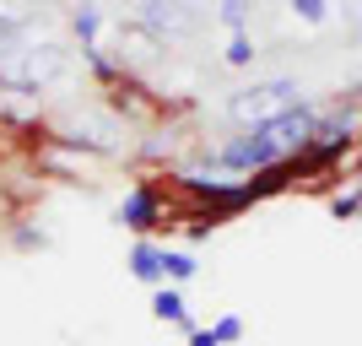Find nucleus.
<instances>
[{"instance_id": "f257e3e1", "label": "nucleus", "mask_w": 362, "mask_h": 346, "mask_svg": "<svg viewBox=\"0 0 362 346\" xmlns=\"http://www.w3.org/2000/svg\"><path fill=\"white\" fill-rule=\"evenodd\" d=\"M314 120H319V108L298 103V108H287V114H276V120H265V125L233 130V136L211 151V168H227V173H243V179H249V173H259V168H271V163H287V157H298V151L314 141Z\"/></svg>"}, {"instance_id": "f03ea898", "label": "nucleus", "mask_w": 362, "mask_h": 346, "mask_svg": "<svg viewBox=\"0 0 362 346\" xmlns=\"http://www.w3.org/2000/svg\"><path fill=\"white\" fill-rule=\"evenodd\" d=\"M303 103V92L292 76H276V81H259V87H243L227 98V120L238 125V130H249V125H265L276 120V114H287V108Z\"/></svg>"}, {"instance_id": "7ed1b4c3", "label": "nucleus", "mask_w": 362, "mask_h": 346, "mask_svg": "<svg viewBox=\"0 0 362 346\" xmlns=\"http://www.w3.org/2000/svg\"><path fill=\"white\" fill-rule=\"evenodd\" d=\"M119 227H130L136 238H151L157 227H173V195H168L163 184H136L130 195L119 200V217H114Z\"/></svg>"}, {"instance_id": "20e7f679", "label": "nucleus", "mask_w": 362, "mask_h": 346, "mask_svg": "<svg viewBox=\"0 0 362 346\" xmlns=\"http://www.w3.org/2000/svg\"><path fill=\"white\" fill-rule=\"evenodd\" d=\"M157 54H163V38H157V33H146L136 16H124L119 28H114V60H119L130 76H136L141 65H151Z\"/></svg>"}, {"instance_id": "39448f33", "label": "nucleus", "mask_w": 362, "mask_h": 346, "mask_svg": "<svg viewBox=\"0 0 362 346\" xmlns=\"http://www.w3.org/2000/svg\"><path fill=\"white\" fill-rule=\"evenodd\" d=\"M136 22H141L146 33H157V38L168 44V38H184V33H195L200 16H195V6H189V0H151L146 11H136Z\"/></svg>"}, {"instance_id": "423d86ee", "label": "nucleus", "mask_w": 362, "mask_h": 346, "mask_svg": "<svg viewBox=\"0 0 362 346\" xmlns=\"http://www.w3.org/2000/svg\"><path fill=\"white\" fill-rule=\"evenodd\" d=\"M151 319H163V325H179L184 335L195 330V314H189V303H184V287H173V282L151 287Z\"/></svg>"}, {"instance_id": "0eeeda50", "label": "nucleus", "mask_w": 362, "mask_h": 346, "mask_svg": "<svg viewBox=\"0 0 362 346\" xmlns=\"http://www.w3.org/2000/svg\"><path fill=\"white\" fill-rule=\"evenodd\" d=\"M124 265H130V276H136V282L163 287V243L136 238V243H130V255H124Z\"/></svg>"}, {"instance_id": "6e6552de", "label": "nucleus", "mask_w": 362, "mask_h": 346, "mask_svg": "<svg viewBox=\"0 0 362 346\" xmlns=\"http://www.w3.org/2000/svg\"><path fill=\"white\" fill-rule=\"evenodd\" d=\"M71 33H76V44H81V54L103 49V11H98L92 0H81V6L71 11Z\"/></svg>"}, {"instance_id": "1a4fd4ad", "label": "nucleus", "mask_w": 362, "mask_h": 346, "mask_svg": "<svg viewBox=\"0 0 362 346\" xmlns=\"http://www.w3.org/2000/svg\"><path fill=\"white\" fill-rule=\"evenodd\" d=\"M195 276H200V260L189 255V249H168L163 243V282L184 287V282H195Z\"/></svg>"}, {"instance_id": "9d476101", "label": "nucleus", "mask_w": 362, "mask_h": 346, "mask_svg": "<svg viewBox=\"0 0 362 346\" xmlns=\"http://www.w3.org/2000/svg\"><path fill=\"white\" fill-rule=\"evenodd\" d=\"M222 60L227 65H255V38H249V33H233V38H227V49H222Z\"/></svg>"}, {"instance_id": "9b49d317", "label": "nucleus", "mask_w": 362, "mask_h": 346, "mask_svg": "<svg viewBox=\"0 0 362 346\" xmlns=\"http://www.w3.org/2000/svg\"><path fill=\"white\" fill-rule=\"evenodd\" d=\"M249 6H255V0H222V6H216V22H222V28H233V33H243Z\"/></svg>"}, {"instance_id": "f8f14e48", "label": "nucleus", "mask_w": 362, "mask_h": 346, "mask_svg": "<svg viewBox=\"0 0 362 346\" xmlns=\"http://www.w3.org/2000/svg\"><path fill=\"white\" fill-rule=\"evenodd\" d=\"M16 49H22V22L0 11V60H11Z\"/></svg>"}, {"instance_id": "ddd939ff", "label": "nucleus", "mask_w": 362, "mask_h": 346, "mask_svg": "<svg viewBox=\"0 0 362 346\" xmlns=\"http://www.w3.org/2000/svg\"><path fill=\"white\" fill-rule=\"evenodd\" d=\"M287 6H292L298 22H308V28H319V22L330 16V0H287Z\"/></svg>"}, {"instance_id": "4468645a", "label": "nucleus", "mask_w": 362, "mask_h": 346, "mask_svg": "<svg viewBox=\"0 0 362 346\" xmlns=\"http://www.w3.org/2000/svg\"><path fill=\"white\" fill-rule=\"evenodd\" d=\"M330 217H335V222H351V217H362V190L335 195V200H330Z\"/></svg>"}, {"instance_id": "2eb2a0df", "label": "nucleus", "mask_w": 362, "mask_h": 346, "mask_svg": "<svg viewBox=\"0 0 362 346\" xmlns=\"http://www.w3.org/2000/svg\"><path fill=\"white\" fill-rule=\"evenodd\" d=\"M211 335H216L222 346H238V341H243V319H238V314H222V319L211 325Z\"/></svg>"}, {"instance_id": "dca6fc26", "label": "nucleus", "mask_w": 362, "mask_h": 346, "mask_svg": "<svg viewBox=\"0 0 362 346\" xmlns=\"http://www.w3.org/2000/svg\"><path fill=\"white\" fill-rule=\"evenodd\" d=\"M189 346H222V341H216L211 330H200V325H195V330H189Z\"/></svg>"}, {"instance_id": "f3484780", "label": "nucleus", "mask_w": 362, "mask_h": 346, "mask_svg": "<svg viewBox=\"0 0 362 346\" xmlns=\"http://www.w3.org/2000/svg\"><path fill=\"white\" fill-rule=\"evenodd\" d=\"M124 6H130V16H136V11H146V6H151V0H124Z\"/></svg>"}, {"instance_id": "a211bd4d", "label": "nucleus", "mask_w": 362, "mask_h": 346, "mask_svg": "<svg viewBox=\"0 0 362 346\" xmlns=\"http://www.w3.org/2000/svg\"><path fill=\"white\" fill-rule=\"evenodd\" d=\"M0 98H6V76H0Z\"/></svg>"}, {"instance_id": "6ab92c4d", "label": "nucleus", "mask_w": 362, "mask_h": 346, "mask_svg": "<svg viewBox=\"0 0 362 346\" xmlns=\"http://www.w3.org/2000/svg\"><path fill=\"white\" fill-rule=\"evenodd\" d=\"M357 22H362V0H357Z\"/></svg>"}]
</instances>
